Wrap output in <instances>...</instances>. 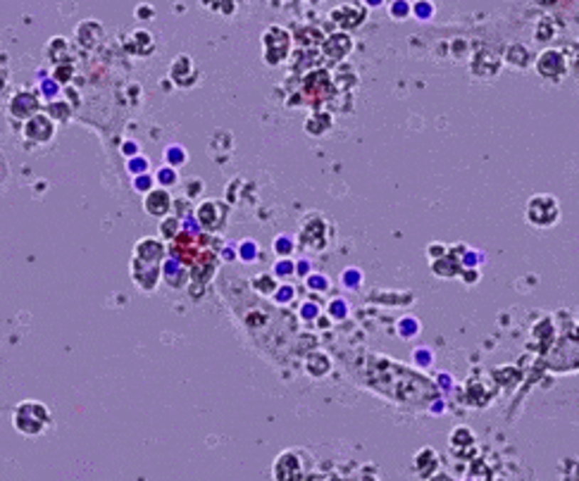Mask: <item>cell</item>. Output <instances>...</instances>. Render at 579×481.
I'll return each instance as SVG.
<instances>
[{
    "mask_svg": "<svg viewBox=\"0 0 579 481\" xmlns=\"http://www.w3.org/2000/svg\"><path fill=\"white\" fill-rule=\"evenodd\" d=\"M365 382L381 396L391 398L400 405H429L437 398L439 389L427 377L386 360L381 355H370L365 367Z\"/></svg>",
    "mask_w": 579,
    "mask_h": 481,
    "instance_id": "1",
    "label": "cell"
},
{
    "mask_svg": "<svg viewBox=\"0 0 579 481\" xmlns=\"http://www.w3.org/2000/svg\"><path fill=\"white\" fill-rule=\"evenodd\" d=\"M12 424H15V429L19 433H24V436H38V433H43L46 426L51 424V410H48L43 403L24 401L15 408Z\"/></svg>",
    "mask_w": 579,
    "mask_h": 481,
    "instance_id": "2",
    "label": "cell"
},
{
    "mask_svg": "<svg viewBox=\"0 0 579 481\" xmlns=\"http://www.w3.org/2000/svg\"><path fill=\"white\" fill-rule=\"evenodd\" d=\"M336 93V86L331 81V74L326 70H312L308 77L303 79L301 86V96L305 98V103L312 107H319L322 103H329Z\"/></svg>",
    "mask_w": 579,
    "mask_h": 481,
    "instance_id": "3",
    "label": "cell"
},
{
    "mask_svg": "<svg viewBox=\"0 0 579 481\" xmlns=\"http://www.w3.org/2000/svg\"><path fill=\"white\" fill-rule=\"evenodd\" d=\"M262 48H265V63L282 65L291 53V33L279 24L267 26L262 33Z\"/></svg>",
    "mask_w": 579,
    "mask_h": 481,
    "instance_id": "4",
    "label": "cell"
},
{
    "mask_svg": "<svg viewBox=\"0 0 579 481\" xmlns=\"http://www.w3.org/2000/svg\"><path fill=\"white\" fill-rule=\"evenodd\" d=\"M561 220V207L553 195H532L527 202V222L532 227H553Z\"/></svg>",
    "mask_w": 579,
    "mask_h": 481,
    "instance_id": "5",
    "label": "cell"
},
{
    "mask_svg": "<svg viewBox=\"0 0 579 481\" xmlns=\"http://www.w3.org/2000/svg\"><path fill=\"white\" fill-rule=\"evenodd\" d=\"M272 477L279 481H291V479H305V465L303 458L298 450H286L277 458L275 470H272Z\"/></svg>",
    "mask_w": 579,
    "mask_h": 481,
    "instance_id": "6",
    "label": "cell"
},
{
    "mask_svg": "<svg viewBox=\"0 0 579 481\" xmlns=\"http://www.w3.org/2000/svg\"><path fill=\"white\" fill-rule=\"evenodd\" d=\"M227 215H229V207L224 205L222 200H206L196 210V217H198L201 227L206 229V232H220L224 222H227Z\"/></svg>",
    "mask_w": 579,
    "mask_h": 481,
    "instance_id": "7",
    "label": "cell"
},
{
    "mask_svg": "<svg viewBox=\"0 0 579 481\" xmlns=\"http://www.w3.org/2000/svg\"><path fill=\"white\" fill-rule=\"evenodd\" d=\"M536 72L546 79H563L568 74V60H565L563 50H543L539 58H536Z\"/></svg>",
    "mask_w": 579,
    "mask_h": 481,
    "instance_id": "8",
    "label": "cell"
},
{
    "mask_svg": "<svg viewBox=\"0 0 579 481\" xmlns=\"http://www.w3.org/2000/svg\"><path fill=\"white\" fill-rule=\"evenodd\" d=\"M365 17H367V10L363 8V5H356V3L339 5V8H334L331 15H329L331 22L344 31L356 29V26H360L365 22Z\"/></svg>",
    "mask_w": 579,
    "mask_h": 481,
    "instance_id": "9",
    "label": "cell"
},
{
    "mask_svg": "<svg viewBox=\"0 0 579 481\" xmlns=\"http://www.w3.org/2000/svg\"><path fill=\"white\" fill-rule=\"evenodd\" d=\"M53 134H55V124H53V119L48 117V114H36V117L26 119L24 124V136L29 141H36V144H46V141L53 139Z\"/></svg>",
    "mask_w": 579,
    "mask_h": 481,
    "instance_id": "10",
    "label": "cell"
},
{
    "mask_svg": "<svg viewBox=\"0 0 579 481\" xmlns=\"http://www.w3.org/2000/svg\"><path fill=\"white\" fill-rule=\"evenodd\" d=\"M160 267L162 265H153V262H143V260H136L132 262V276L136 281V286L143 288V291H153L158 286V279H160Z\"/></svg>",
    "mask_w": 579,
    "mask_h": 481,
    "instance_id": "11",
    "label": "cell"
},
{
    "mask_svg": "<svg viewBox=\"0 0 579 481\" xmlns=\"http://www.w3.org/2000/svg\"><path fill=\"white\" fill-rule=\"evenodd\" d=\"M38 98L36 93L31 91H19L15 93V98L10 100V114L12 117H19V119H31L38 114Z\"/></svg>",
    "mask_w": 579,
    "mask_h": 481,
    "instance_id": "12",
    "label": "cell"
},
{
    "mask_svg": "<svg viewBox=\"0 0 579 481\" xmlns=\"http://www.w3.org/2000/svg\"><path fill=\"white\" fill-rule=\"evenodd\" d=\"M169 77L176 86H181V89H188V86L196 84V79H198V72L193 70V63H191L188 55H179L172 63V70H169Z\"/></svg>",
    "mask_w": 579,
    "mask_h": 481,
    "instance_id": "13",
    "label": "cell"
},
{
    "mask_svg": "<svg viewBox=\"0 0 579 481\" xmlns=\"http://www.w3.org/2000/svg\"><path fill=\"white\" fill-rule=\"evenodd\" d=\"M172 205H174L172 195H169L165 188H153V191L146 195V202H143L146 212L153 217H165L169 210H172Z\"/></svg>",
    "mask_w": 579,
    "mask_h": 481,
    "instance_id": "14",
    "label": "cell"
},
{
    "mask_svg": "<svg viewBox=\"0 0 579 481\" xmlns=\"http://www.w3.org/2000/svg\"><path fill=\"white\" fill-rule=\"evenodd\" d=\"M124 48H127V53H132V55H143V58H146V55H151V53L155 50V40H153V36L148 31L139 29V31H132L124 38Z\"/></svg>",
    "mask_w": 579,
    "mask_h": 481,
    "instance_id": "15",
    "label": "cell"
},
{
    "mask_svg": "<svg viewBox=\"0 0 579 481\" xmlns=\"http://www.w3.org/2000/svg\"><path fill=\"white\" fill-rule=\"evenodd\" d=\"M351 48H353V38L349 36V33H331V36L324 38V43H322L324 55L329 60L346 58L351 53Z\"/></svg>",
    "mask_w": 579,
    "mask_h": 481,
    "instance_id": "16",
    "label": "cell"
},
{
    "mask_svg": "<svg viewBox=\"0 0 579 481\" xmlns=\"http://www.w3.org/2000/svg\"><path fill=\"white\" fill-rule=\"evenodd\" d=\"M162 255H165V246L155 239H141L134 248L136 260L153 262V265H162Z\"/></svg>",
    "mask_w": 579,
    "mask_h": 481,
    "instance_id": "17",
    "label": "cell"
},
{
    "mask_svg": "<svg viewBox=\"0 0 579 481\" xmlns=\"http://www.w3.org/2000/svg\"><path fill=\"white\" fill-rule=\"evenodd\" d=\"M77 38H79V43L84 45V48H93V45L98 43L100 38H103V24L93 22V19H88V22H81L77 26Z\"/></svg>",
    "mask_w": 579,
    "mask_h": 481,
    "instance_id": "18",
    "label": "cell"
},
{
    "mask_svg": "<svg viewBox=\"0 0 579 481\" xmlns=\"http://www.w3.org/2000/svg\"><path fill=\"white\" fill-rule=\"evenodd\" d=\"M432 272L444 276V279H451L460 272V260L458 257H451V255H444V257H434L432 260Z\"/></svg>",
    "mask_w": 579,
    "mask_h": 481,
    "instance_id": "19",
    "label": "cell"
},
{
    "mask_svg": "<svg viewBox=\"0 0 579 481\" xmlns=\"http://www.w3.org/2000/svg\"><path fill=\"white\" fill-rule=\"evenodd\" d=\"M48 53V60H51L53 65H63L65 60H70V45H67V40L63 38V36H58V38H53L51 43H48V48H46Z\"/></svg>",
    "mask_w": 579,
    "mask_h": 481,
    "instance_id": "20",
    "label": "cell"
},
{
    "mask_svg": "<svg viewBox=\"0 0 579 481\" xmlns=\"http://www.w3.org/2000/svg\"><path fill=\"white\" fill-rule=\"evenodd\" d=\"M301 239H303L305 246L322 248V241H324V225H322V222H305Z\"/></svg>",
    "mask_w": 579,
    "mask_h": 481,
    "instance_id": "21",
    "label": "cell"
},
{
    "mask_svg": "<svg viewBox=\"0 0 579 481\" xmlns=\"http://www.w3.org/2000/svg\"><path fill=\"white\" fill-rule=\"evenodd\" d=\"M415 467H418L420 477H429V474H432V472L439 467L437 453H434L432 448H422V450H420V455L415 458Z\"/></svg>",
    "mask_w": 579,
    "mask_h": 481,
    "instance_id": "22",
    "label": "cell"
},
{
    "mask_svg": "<svg viewBox=\"0 0 579 481\" xmlns=\"http://www.w3.org/2000/svg\"><path fill=\"white\" fill-rule=\"evenodd\" d=\"M329 126H331L329 112H315L308 121H305V131L312 134V136H319V134L329 131Z\"/></svg>",
    "mask_w": 579,
    "mask_h": 481,
    "instance_id": "23",
    "label": "cell"
},
{
    "mask_svg": "<svg viewBox=\"0 0 579 481\" xmlns=\"http://www.w3.org/2000/svg\"><path fill=\"white\" fill-rule=\"evenodd\" d=\"M305 367L312 377H324L329 372V357L322 353H312L308 360H305Z\"/></svg>",
    "mask_w": 579,
    "mask_h": 481,
    "instance_id": "24",
    "label": "cell"
},
{
    "mask_svg": "<svg viewBox=\"0 0 579 481\" xmlns=\"http://www.w3.org/2000/svg\"><path fill=\"white\" fill-rule=\"evenodd\" d=\"M506 60L515 67H527L529 60H532V55H529V50L524 48V45H510L508 53H506Z\"/></svg>",
    "mask_w": 579,
    "mask_h": 481,
    "instance_id": "25",
    "label": "cell"
},
{
    "mask_svg": "<svg viewBox=\"0 0 579 481\" xmlns=\"http://www.w3.org/2000/svg\"><path fill=\"white\" fill-rule=\"evenodd\" d=\"M472 443H474V436H472V431H469L467 426H458V429H453L451 445L455 450H465V445H472Z\"/></svg>",
    "mask_w": 579,
    "mask_h": 481,
    "instance_id": "26",
    "label": "cell"
},
{
    "mask_svg": "<svg viewBox=\"0 0 579 481\" xmlns=\"http://www.w3.org/2000/svg\"><path fill=\"white\" fill-rule=\"evenodd\" d=\"M556 36V22L553 17H543L536 26V40H551Z\"/></svg>",
    "mask_w": 579,
    "mask_h": 481,
    "instance_id": "27",
    "label": "cell"
},
{
    "mask_svg": "<svg viewBox=\"0 0 579 481\" xmlns=\"http://www.w3.org/2000/svg\"><path fill=\"white\" fill-rule=\"evenodd\" d=\"M160 234H162V239L174 241L176 236H179V220H176V217H167V220L162 222Z\"/></svg>",
    "mask_w": 579,
    "mask_h": 481,
    "instance_id": "28",
    "label": "cell"
},
{
    "mask_svg": "<svg viewBox=\"0 0 579 481\" xmlns=\"http://www.w3.org/2000/svg\"><path fill=\"white\" fill-rule=\"evenodd\" d=\"M48 112H51L53 117H58V119H67V117H70V105H65V103H53L51 107H48Z\"/></svg>",
    "mask_w": 579,
    "mask_h": 481,
    "instance_id": "29",
    "label": "cell"
},
{
    "mask_svg": "<svg viewBox=\"0 0 579 481\" xmlns=\"http://www.w3.org/2000/svg\"><path fill=\"white\" fill-rule=\"evenodd\" d=\"M55 77L60 79V81H67L72 77V65H60L58 70H55Z\"/></svg>",
    "mask_w": 579,
    "mask_h": 481,
    "instance_id": "30",
    "label": "cell"
},
{
    "mask_svg": "<svg viewBox=\"0 0 579 481\" xmlns=\"http://www.w3.org/2000/svg\"><path fill=\"white\" fill-rule=\"evenodd\" d=\"M136 17H139V19H151L153 17V8H151V5H141L139 12H136Z\"/></svg>",
    "mask_w": 579,
    "mask_h": 481,
    "instance_id": "31",
    "label": "cell"
}]
</instances>
